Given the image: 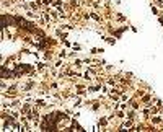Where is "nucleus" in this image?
I'll return each instance as SVG.
<instances>
[{
  "label": "nucleus",
  "instance_id": "nucleus-1",
  "mask_svg": "<svg viewBox=\"0 0 163 132\" xmlns=\"http://www.w3.org/2000/svg\"><path fill=\"white\" fill-rule=\"evenodd\" d=\"M72 49H73V51H80V46H78V44H73V46H72Z\"/></svg>",
  "mask_w": 163,
  "mask_h": 132
},
{
  "label": "nucleus",
  "instance_id": "nucleus-3",
  "mask_svg": "<svg viewBox=\"0 0 163 132\" xmlns=\"http://www.w3.org/2000/svg\"><path fill=\"white\" fill-rule=\"evenodd\" d=\"M158 21H160V25L163 26V17H158Z\"/></svg>",
  "mask_w": 163,
  "mask_h": 132
},
{
  "label": "nucleus",
  "instance_id": "nucleus-2",
  "mask_svg": "<svg viewBox=\"0 0 163 132\" xmlns=\"http://www.w3.org/2000/svg\"><path fill=\"white\" fill-rule=\"evenodd\" d=\"M152 11H153V15H158V13H160V11H158L155 7H152Z\"/></svg>",
  "mask_w": 163,
  "mask_h": 132
}]
</instances>
